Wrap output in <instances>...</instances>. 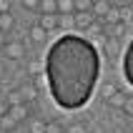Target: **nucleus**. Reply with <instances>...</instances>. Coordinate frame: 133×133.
Returning a JSON list of instances; mask_svg holds the SVG:
<instances>
[{
    "instance_id": "nucleus-3",
    "label": "nucleus",
    "mask_w": 133,
    "mask_h": 133,
    "mask_svg": "<svg viewBox=\"0 0 133 133\" xmlns=\"http://www.w3.org/2000/svg\"><path fill=\"white\" fill-rule=\"evenodd\" d=\"M18 90H20V96H23V101H25V103L38 101V96H40V90H38V83H35V81H25Z\"/></svg>"
},
{
    "instance_id": "nucleus-26",
    "label": "nucleus",
    "mask_w": 133,
    "mask_h": 133,
    "mask_svg": "<svg viewBox=\"0 0 133 133\" xmlns=\"http://www.w3.org/2000/svg\"><path fill=\"white\" fill-rule=\"evenodd\" d=\"M5 113H8V105H5V101H0V118H3Z\"/></svg>"
},
{
    "instance_id": "nucleus-1",
    "label": "nucleus",
    "mask_w": 133,
    "mask_h": 133,
    "mask_svg": "<svg viewBox=\"0 0 133 133\" xmlns=\"http://www.w3.org/2000/svg\"><path fill=\"white\" fill-rule=\"evenodd\" d=\"M43 75L53 101L63 111H78L88 103L101 81V53L83 35L63 33L45 50Z\"/></svg>"
},
{
    "instance_id": "nucleus-8",
    "label": "nucleus",
    "mask_w": 133,
    "mask_h": 133,
    "mask_svg": "<svg viewBox=\"0 0 133 133\" xmlns=\"http://www.w3.org/2000/svg\"><path fill=\"white\" fill-rule=\"evenodd\" d=\"M58 18H60V15H43V18L38 20V25H40V28H43L45 33H48V30L58 28Z\"/></svg>"
},
{
    "instance_id": "nucleus-25",
    "label": "nucleus",
    "mask_w": 133,
    "mask_h": 133,
    "mask_svg": "<svg viewBox=\"0 0 133 133\" xmlns=\"http://www.w3.org/2000/svg\"><path fill=\"white\" fill-rule=\"evenodd\" d=\"M0 13H10V3L8 0H0Z\"/></svg>"
},
{
    "instance_id": "nucleus-22",
    "label": "nucleus",
    "mask_w": 133,
    "mask_h": 133,
    "mask_svg": "<svg viewBox=\"0 0 133 133\" xmlns=\"http://www.w3.org/2000/svg\"><path fill=\"white\" fill-rule=\"evenodd\" d=\"M63 133H85V126L83 123H73V126H68V131H63Z\"/></svg>"
},
{
    "instance_id": "nucleus-7",
    "label": "nucleus",
    "mask_w": 133,
    "mask_h": 133,
    "mask_svg": "<svg viewBox=\"0 0 133 133\" xmlns=\"http://www.w3.org/2000/svg\"><path fill=\"white\" fill-rule=\"evenodd\" d=\"M38 10L43 15H58V0H40Z\"/></svg>"
},
{
    "instance_id": "nucleus-10",
    "label": "nucleus",
    "mask_w": 133,
    "mask_h": 133,
    "mask_svg": "<svg viewBox=\"0 0 133 133\" xmlns=\"http://www.w3.org/2000/svg\"><path fill=\"white\" fill-rule=\"evenodd\" d=\"M30 38H33L35 43H45V38H48V33H45V30L40 28L38 23H33V25H30Z\"/></svg>"
},
{
    "instance_id": "nucleus-14",
    "label": "nucleus",
    "mask_w": 133,
    "mask_h": 133,
    "mask_svg": "<svg viewBox=\"0 0 133 133\" xmlns=\"http://www.w3.org/2000/svg\"><path fill=\"white\" fill-rule=\"evenodd\" d=\"M25 68H28V75L33 78V81L43 73V63H38V60H28V65H25Z\"/></svg>"
},
{
    "instance_id": "nucleus-23",
    "label": "nucleus",
    "mask_w": 133,
    "mask_h": 133,
    "mask_svg": "<svg viewBox=\"0 0 133 133\" xmlns=\"http://www.w3.org/2000/svg\"><path fill=\"white\" fill-rule=\"evenodd\" d=\"M38 3L40 0H23V8L25 10H38Z\"/></svg>"
},
{
    "instance_id": "nucleus-12",
    "label": "nucleus",
    "mask_w": 133,
    "mask_h": 133,
    "mask_svg": "<svg viewBox=\"0 0 133 133\" xmlns=\"http://www.w3.org/2000/svg\"><path fill=\"white\" fill-rule=\"evenodd\" d=\"M126 93H121V90H116V93H113L111 98H108V101H105V103L108 105H113V108H123V103H126Z\"/></svg>"
},
{
    "instance_id": "nucleus-28",
    "label": "nucleus",
    "mask_w": 133,
    "mask_h": 133,
    "mask_svg": "<svg viewBox=\"0 0 133 133\" xmlns=\"http://www.w3.org/2000/svg\"><path fill=\"white\" fill-rule=\"evenodd\" d=\"M3 75H5V65H3V63H0V78H3Z\"/></svg>"
},
{
    "instance_id": "nucleus-9",
    "label": "nucleus",
    "mask_w": 133,
    "mask_h": 133,
    "mask_svg": "<svg viewBox=\"0 0 133 133\" xmlns=\"http://www.w3.org/2000/svg\"><path fill=\"white\" fill-rule=\"evenodd\" d=\"M23 103H25V101H23V96H20V90H18V88L10 90V93L5 96V105H8V108H13V105H23Z\"/></svg>"
},
{
    "instance_id": "nucleus-4",
    "label": "nucleus",
    "mask_w": 133,
    "mask_h": 133,
    "mask_svg": "<svg viewBox=\"0 0 133 133\" xmlns=\"http://www.w3.org/2000/svg\"><path fill=\"white\" fill-rule=\"evenodd\" d=\"M111 3H108V0H96V3H93V5H90V15H93V18H96V20H103L105 15H108V10H111Z\"/></svg>"
},
{
    "instance_id": "nucleus-27",
    "label": "nucleus",
    "mask_w": 133,
    "mask_h": 133,
    "mask_svg": "<svg viewBox=\"0 0 133 133\" xmlns=\"http://www.w3.org/2000/svg\"><path fill=\"white\" fill-rule=\"evenodd\" d=\"M5 43H8V40H5V33H0V48H5Z\"/></svg>"
},
{
    "instance_id": "nucleus-29",
    "label": "nucleus",
    "mask_w": 133,
    "mask_h": 133,
    "mask_svg": "<svg viewBox=\"0 0 133 133\" xmlns=\"http://www.w3.org/2000/svg\"><path fill=\"white\" fill-rule=\"evenodd\" d=\"M8 133H23V131H20V126H18V128H13V131H8Z\"/></svg>"
},
{
    "instance_id": "nucleus-19",
    "label": "nucleus",
    "mask_w": 133,
    "mask_h": 133,
    "mask_svg": "<svg viewBox=\"0 0 133 133\" xmlns=\"http://www.w3.org/2000/svg\"><path fill=\"white\" fill-rule=\"evenodd\" d=\"M128 60H131V50H123V78H126L128 83H131V68H128Z\"/></svg>"
},
{
    "instance_id": "nucleus-21",
    "label": "nucleus",
    "mask_w": 133,
    "mask_h": 133,
    "mask_svg": "<svg viewBox=\"0 0 133 133\" xmlns=\"http://www.w3.org/2000/svg\"><path fill=\"white\" fill-rule=\"evenodd\" d=\"M30 131H33V133H43L45 131V121L33 118V121H30Z\"/></svg>"
},
{
    "instance_id": "nucleus-2",
    "label": "nucleus",
    "mask_w": 133,
    "mask_h": 133,
    "mask_svg": "<svg viewBox=\"0 0 133 133\" xmlns=\"http://www.w3.org/2000/svg\"><path fill=\"white\" fill-rule=\"evenodd\" d=\"M3 53H5L8 58H13V60H20L23 55H25V45H23L20 40H8L5 48H3Z\"/></svg>"
},
{
    "instance_id": "nucleus-24",
    "label": "nucleus",
    "mask_w": 133,
    "mask_h": 133,
    "mask_svg": "<svg viewBox=\"0 0 133 133\" xmlns=\"http://www.w3.org/2000/svg\"><path fill=\"white\" fill-rule=\"evenodd\" d=\"M123 113H126V116H133V101H131V98H126V103H123Z\"/></svg>"
},
{
    "instance_id": "nucleus-13",
    "label": "nucleus",
    "mask_w": 133,
    "mask_h": 133,
    "mask_svg": "<svg viewBox=\"0 0 133 133\" xmlns=\"http://www.w3.org/2000/svg\"><path fill=\"white\" fill-rule=\"evenodd\" d=\"M101 96H103V101H108V98L113 96V93H116V90H118V85H116V83H111V81H105V83H101Z\"/></svg>"
},
{
    "instance_id": "nucleus-16",
    "label": "nucleus",
    "mask_w": 133,
    "mask_h": 133,
    "mask_svg": "<svg viewBox=\"0 0 133 133\" xmlns=\"http://www.w3.org/2000/svg\"><path fill=\"white\" fill-rule=\"evenodd\" d=\"M18 126H20V123H15V121L8 116V113L3 116V118H0V128H3L5 133H8V131H13V128H18Z\"/></svg>"
},
{
    "instance_id": "nucleus-5",
    "label": "nucleus",
    "mask_w": 133,
    "mask_h": 133,
    "mask_svg": "<svg viewBox=\"0 0 133 133\" xmlns=\"http://www.w3.org/2000/svg\"><path fill=\"white\" fill-rule=\"evenodd\" d=\"M93 20H96V18H93L90 13H73V20H70V23H73L78 30H85Z\"/></svg>"
},
{
    "instance_id": "nucleus-17",
    "label": "nucleus",
    "mask_w": 133,
    "mask_h": 133,
    "mask_svg": "<svg viewBox=\"0 0 133 133\" xmlns=\"http://www.w3.org/2000/svg\"><path fill=\"white\" fill-rule=\"evenodd\" d=\"M105 55H111V58H113V55H116V53H118V40H113V38H105Z\"/></svg>"
},
{
    "instance_id": "nucleus-11",
    "label": "nucleus",
    "mask_w": 133,
    "mask_h": 133,
    "mask_svg": "<svg viewBox=\"0 0 133 133\" xmlns=\"http://www.w3.org/2000/svg\"><path fill=\"white\" fill-rule=\"evenodd\" d=\"M15 25L13 13H0V33H8V30Z\"/></svg>"
},
{
    "instance_id": "nucleus-18",
    "label": "nucleus",
    "mask_w": 133,
    "mask_h": 133,
    "mask_svg": "<svg viewBox=\"0 0 133 133\" xmlns=\"http://www.w3.org/2000/svg\"><path fill=\"white\" fill-rule=\"evenodd\" d=\"M126 35V25L123 23H116V25H111V38L113 40H118V38Z\"/></svg>"
},
{
    "instance_id": "nucleus-15",
    "label": "nucleus",
    "mask_w": 133,
    "mask_h": 133,
    "mask_svg": "<svg viewBox=\"0 0 133 133\" xmlns=\"http://www.w3.org/2000/svg\"><path fill=\"white\" fill-rule=\"evenodd\" d=\"M75 8H73V0H58V15H73Z\"/></svg>"
},
{
    "instance_id": "nucleus-20",
    "label": "nucleus",
    "mask_w": 133,
    "mask_h": 133,
    "mask_svg": "<svg viewBox=\"0 0 133 133\" xmlns=\"http://www.w3.org/2000/svg\"><path fill=\"white\" fill-rule=\"evenodd\" d=\"M43 133H63V126L58 121H45V131Z\"/></svg>"
},
{
    "instance_id": "nucleus-6",
    "label": "nucleus",
    "mask_w": 133,
    "mask_h": 133,
    "mask_svg": "<svg viewBox=\"0 0 133 133\" xmlns=\"http://www.w3.org/2000/svg\"><path fill=\"white\" fill-rule=\"evenodd\" d=\"M8 116L15 121V123H20V121H28V105L23 103V105H13V108H8Z\"/></svg>"
}]
</instances>
